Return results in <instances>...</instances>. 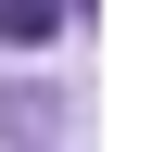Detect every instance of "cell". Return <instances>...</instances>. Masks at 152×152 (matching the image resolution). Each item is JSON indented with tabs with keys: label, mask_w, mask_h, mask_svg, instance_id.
<instances>
[{
	"label": "cell",
	"mask_w": 152,
	"mask_h": 152,
	"mask_svg": "<svg viewBox=\"0 0 152 152\" xmlns=\"http://www.w3.org/2000/svg\"><path fill=\"white\" fill-rule=\"evenodd\" d=\"M0 38H26V51H38V38H64V0H0Z\"/></svg>",
	"instance_id": "6da1fadb"
}]
</instances>
